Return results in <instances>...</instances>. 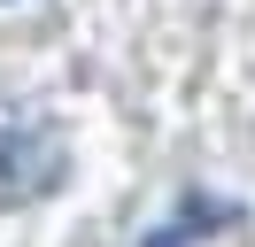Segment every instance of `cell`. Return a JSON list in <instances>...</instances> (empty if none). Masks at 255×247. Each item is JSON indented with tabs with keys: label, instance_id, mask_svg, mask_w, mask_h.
Instances as JSON below:
<instances>
[{
	"label": "cell",
	"instance_id": "obj_1",
	"mask_svg": "<svg viewBox=\"0 0 255 247\" xmlns=\"http://www.w3.org/2000/svg\"><path fill=\"white\" fill-rule=\"evenodd\" d=\"M62 185V139L47 124H23V116H0V201H31Z\"/></svg>",
	"mask_w": 255,
	"mask_h": 247
},
{
	"label": "cell",
	"instance_id": "obj_2",
	"mask_svg": "<svg viewBox=\"0 0 255 247\" xmlns=\"http://www.w3.org/2000/svg\"><path fill=\"white\" fill-rule=\"evenodd\" d=\"M217 224H232V201H201L193 193L186 209L170 216V232H155L147 247H186V240H201V232H217Z\"/></svg>",
	"mask_w": 255,
	"mask_h": 247
}]
</instances>
